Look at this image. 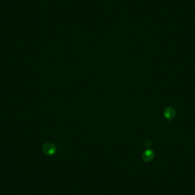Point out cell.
<instances>
[{"label":"cell","instance_id":"6da1fadb","mask_svg":"<svg viewBox=\"0 0 195 195\" xmlns=\"http://www.w3.org/2000/svg\"><path fill=\"white\" fill-rule=\"evenodd\" d=\"M43 152L47 155H53L56 152L55 146L50 143H47L43 144L42 147Z\"/></svg>","mask_w":195,"mask_h":195},{"label":"cell","instance_id":"7a4b0ae2","mask_svg":"<svg viewBox=\"0 0 195 195\" xmlns=\"http://www.w3.org/2000/svg\"><path fill=\"white\" fill-rule=\"evenodd\" d=\"M155 154L154 152L152 150H146L143 154V159L144 162H148L151 161L154 157Z\"/></svg>","mask_w":195,"mask_h":195},{"label":"cell","instance_id":"3957f363","mask_svg":"<svg viewBox=\"0 0 195 195\" xmlns=\"http://www.w3.org/2000/svg\"><path fill=\"white\" fill-rule=\"evenodd\" d=\"M175 114L176 112L175 109L171 107H168L165 110L164 116L166 118L170 120L175 117Z\"/></svg>","mask_w":195,"mask_h":195}]
</instances>
